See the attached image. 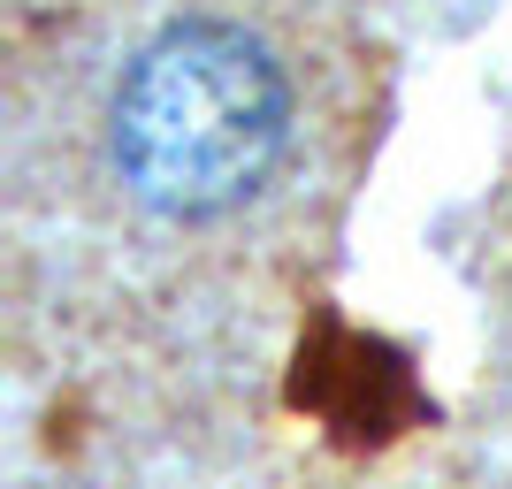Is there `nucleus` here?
Listing matches in <instances>:
<instances>
[{
	"instance_id": "nucleus-1",
	"label": "nucleus",
	"mask_w": 512,
	"mask_h": 489,
	"mask_svg": "<svg viewBox=\"0 0 512 489\" xmlns=\"http://www.w3.org/2000/svg\"><path fill=\"white\" fill-rule=\"evenodd\" d=\"M283 146V77L230 23H176L115 92V161L161 214H214L253 192Z\"/></svg>"
}]
</instances>
